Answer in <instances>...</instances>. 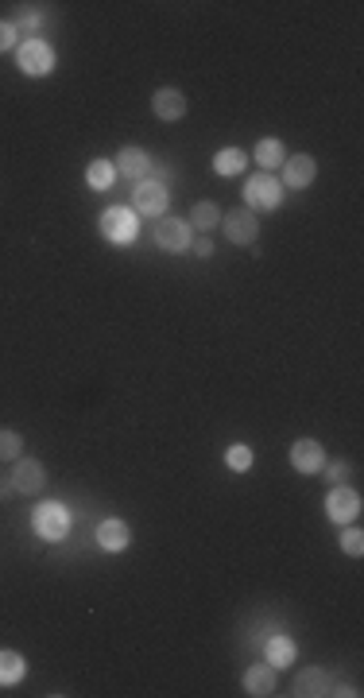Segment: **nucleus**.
I'll return each mask as SVG.
<instances>
[{
  "instance_id": "5701e85b",
  "label": "nucleus",
  "mask_w": 364,
  "mask_h": 698,
  "mask_svg": "<svg viewBox=\"0 0 364 698\" xmlns=\"http://www.w3.org/2000/svg\"><path fill=\"white\" fill-rule=\"evenodd\" d=\"M252 461H256V454H252V446H244V443H233L225 450V466H229L233 474H249Z\"/></svg>"
},
{
  "instance_id": "423d86ee",
  "label": "nucleus",
  "mask_w": 364,
  "mask_h": 698,
  "mask_svg": "<svg viewBox=\"0 0 364 698\" xmlns=\"http://www.w3.org/2000/svg\"><path fill=\"white\" fill-rule=\"evenodd\" d=\"M221 229H225V241H233V245H256V237H260V218H256L249 206H241V210L221 213Z\"/></svg>"
},
{
  "instance_id": "20e7f679",
  "label": "nucleus",
  "mask_w": 364,
  "mask_h": 698,
  "mask_svg": "<svg viewBox=\"0 0 364 698\" xmlns=\"http://www.w3.org/2000/svg\"><path fill=\"white\" fill-rule=\"evenodd\" d=\"M101 237L113 241V245H132L136 233H140V221H136V210L128 206H109L101 213Z\"/></svg>"
},
{
  "instance_id": "c756f323",
  "label": "nucleus",
  "mask_w": 364,
  "mask_h": 698,
  "mask_svg": "<svg viewBox=\"0 0 364 698\" xmlns=\"http://www.w3.org/2000/svg\"><path fill=\"white\" fill-rule=\"evenodd\" d=\"M8 493H16V489H12V477H0V501H4Z\"/></svg>"
},
{
  "instance_id": "4be33fe9",
  "label": "nucleus",
  "mask_w": 364,
  "mask_h": 698,
  "mask_svg": "<svg viewBox=\"0 0 364 698\" xmlns=\"http://www.w3.org/2000/svg\"><path fill=\"white\" fill-rule=\"evenodd\" d=\"M113 179H116L113 159H93V164L85 167V182H90L93 190H109V187H113Z\"/></svg>"
},
{
  "instance_id": "6ab92c4d",
  "label": "nucleus",
  "mask_w": 364,
  "mask_h": 698,
  "mask_svg": "<svg viewBox=\"0 0 364 698\" xmlns=\"http://www.w3.org/2000/svg\"><path fill=\"white\" fill-rule=\"evenodd\" d=\"M24 675H28V660L12 648H0V683L12 686V683L24 679Z\"/></svg>"
},
{
  "instance_id": "f3484780",
  "label": "nucleus",
  "mask_w": 364,
  "mask_h": 698,
  "mask_svg": "<svg viewBox=\"0 0 364 698\" xmlns=\"http://www.w3.org/2000/svg\"><path fill=\"white\" fill-rule=\"evenodd\" d=\"M252 159L256 164H260V171H267V175H272L275 167H283L287 164V148L280 144V140H260V144H256V152H252Z\"/></svg>"
},
{
  "instance_id": "1a4fd4ad",
  "label": "nucleus",
  "mask_w": 364,
  "mask_h": 698,
  "mask_svg": "<svg viewBox=\"0 0 364 698\" xmlns=\"http://www.w3.org/2000/svg\"><path fill=\"white\" fill-rule=\"evenodd\" d=\"M291 466L298 469V474H306V477L322 474L326 446L318 443V438H295V443H291Z\"/></svg>"
},
{
  "instance_id": "4468645a",
  "label": "nucleus",
  "mask_w": 364,
  "mask_h": 698,
  "mask_svg": "<svg viewBox=\"0 0 364 698\" xmlns=\"http://www.w3.org/2000/svg\"><path fill=\"white\" fill-rule=\"evenodd\" d=\"M241 686H244V691H249L252 698L275 694V668H272V663H252V668L241 675Z\"/></svg>"
},
{
  "instance_id": "7ed1b4c3",
  "label": "nucleus",
  "mask_w": 364,
  "mask_h": 698,
  "mask_svg": "<svg viewBox=\"0 0 364 698\" xmlns=\"http://www.w3.org/2000/svg\"><path fill=\"white\" fill-rule=\"evenodd\" d=\"M16 67L28 74V78H47L55 70V47L43 39H20L16 47Z\"/></svg>"
},
{
  "instance_id": "6e6552de",
  "label": "nucleus",
  "mask_w": 364,
  "mask_h": 698,
  "mask_svg": "<svg viewBox=\"0 0 364 698\" xmlns=\"http://www.w3.org/2000/svg\"><path fill=\"white\" fill-rule=\"evenodd\" d=\"M326 517L334 524H352L360 517V493L349 485H334L326 497Z\"/></svg>"
},
{
  "instance_id": "bb28decb",
  "label": "nucleus",
  "mask_w": 364,
  "mask_h": 698,
  "mask_svg": "<svg viewBox=\"0 0 364 698\" xmlns=\"http://www.w3.org/2000/svg\"><path fill=\"white\" fill-rule=\"evenodd\" d=\"M12 47H20V31H16L12 20H0V55L12 51Z\"/></svg>"
},
{
  "instance_id": "c85d7f7f",
  "label": "nucleus",
  "mask_w": 364,
  "mask_h": 698,
  "mask_svg": "<svg viewBox=\"0 0 364 698\" xmlns=\"http://www.w3.org/2000/svg\"><path fill=\"white\" fill-rule=\"evenodd\" d=\"M39 24H43L39 12H24V16H20V24H16V31H20V28H24V31H36Z\"/></svg>"
},
{
  "instance_id": "f03ea898",
  "label": "nucleus",
  "mask_w": 364,
  "mask_h": 698,
  "mask_svg": "<svg viewBox=\"0 0 364 698\" xmlns=\"http://www.w3.org/2000/svg\"><path fill=\"white\" fill-rule=\"evenodd\" d=\"M244 206H249L252 213L256 210H280L283 206V182L275 175H267V171H256V175H249V182H244Z\"/></svg>"
},
{
  "instance_id": "aec40b11",
  "label": "nucleus",
  "mask_w": 364,
  "mask_h": 698,
  "mask_svg": "<svg viewBox=\"0 0 364 698\" xmlns=\"http://www.w3.org/2000/svg\"><path fill=\"white\" fill-rule=\"evenodd\" d=\"M244 167H249V156H244L241 148H221V152L213 156V171H218V175H225V179L241 175Z\"/></svg>"
},
{
  "instance_id": "ddd939ff",
  "label": "nucleus",
  "mask_w": 364,
  "mask_h": 698,
  "mask_svg": "<svg viewBox=\"0 0 364 698\" xmlns=\"http://www.w3.org/2000/svg\"><path fill=\"white\" fill-rule=\"evenodd\" d=\"M113 167L121 171L124 179H147V171H152V156L144 152V148H136V144H128V148H121L116 152V159H113Z\"/></svg>"
},
{
  "instance_id": "2eb2a0df",
  "label": "nucleus",
  "mask_w": 364,
  "mask_h": 698,
  "mask_svg": "<svg viewBox=\"0 0 364 698\" xmlns=\"http://www.w3.org/2000/svg\"><path fill=\"white\" fill-rule=\"evenodd\" d=\"M98 543L105 547V551H124L128 543H132V528H128L124 520H116V517H109V520H101L98 524Z\"/></svg>"
},
{
  "instance_id": "cd10ccee",
  "label": "nucleus",
  "mask_w": 364,
  "mask_h": 698,
  "mask_svg": "<svg viewBox=\"0 0 364 698\" xmlns=\"http://www.w3.org/2000/svg\"><path fill=\"white\" fill-rule=\"evenodd\" d=\"M190 253H194L198 261H210V256H213V241L206 237V233H202V237H194V241H190Z\"/></svg>"
},
{
  "instance_id": "393cba45",
  "label": "nucleus",
  "mask_w": 364,
  "mask_h": 698,
  "mask_svg": "<svg viewBox=\"0 0 364 698\" xmlns=\"http://www.w3.org/2000/svg\"><path fill=\"white\" fill-rule=\"evenodd\" d=\"M341 551H345L349 558H360L364 555V532L360 528H345V532H341Z\"/></svg>"
},
{
  "instance_id": "9d476101",
  "label": "nucleus",
  "mask_w": 364,
  "mask_h": 698,
  "mask_svg": "<svg viewBox=\"0 0 364 698\" xmlns=\"http://www.w3.org/2000/svg\"><path fill=\"white\" fill-rule=\"evenodd\" d=\"M152 113L159 116V121L175 124V121H182V116L190 113V101H186V93H182V90H175V85H163V90L152 93Z\"/></svg>"
},
{
  "instance_id": "dca6fc26",
  "label": "nucleus",
  "mask_w": 364,
  "mask_h": 698,
  "mask_svg": "<svg viewBox=\"0 0 364 698\" xmlns=\"http://www.w3.org/2000/svg\"><path fill=\"white\" fill-rule=\"evenodd\" d=\"M295 694L298 698H318V694H329V675L322 668H306L298 671L295 679Z\"/></svg>"
},
{
  "instance_id": "a878e982",
  "label": "nucleus",
  "mask_w": 364,
  "mask_h": 698,
  "mask_svg": "<svg viewBox=\"0 0 364 698\" xmlns=\"http://www.w3.org/2000/svg\"><path fill=\"white\" fill-rule=\"evenodd\" d=\"M322 474H326V481L329 485H345V477H349V461H329L326 458V466H322Z\"/></svg>"
},
{
  "instance_id": "a211bd4d",
  "label": "nucleus",
  "mask_w": 364,
  "mask_h": 698,
  "mask_svg": "<svg viewBox=\"0 0 364 698\" xmlns=\"http://www.w3.org/2000/svg\"><path fill=\"white\" fill-rule=\"evenodd\" d=\"M295 652H298V648H295L291 637H272V640L264 644V660L272 663V668H280V671L295 663Z\"/></svg>"
},
{
  "instance_id": "f257e3e1",
  "label": "nucleus",
  "mask_w": 364,
  "mask_h": 698,
  "mask_svg": "<svg viewBox=\"0 0 364 698\" xmlns=\"http://www.w3.org/2000/svg\"><path fill=\"white\" fill-rule=\"evenodd\" d=\"M31 528L43 543H59L70 535V509L62 501H43L36 512H31Z\"/></svg>"
},
{
  "instance_id": "39448f33",
  "label": "nucleus",
  "mask_w": 364,
  "mask_h": 698,
  "mask_svg": "<svg viewBox=\"0 0 364 698\" xmlns=\"http://www.w3.org/2000/svg\"><path fill=\"white\" fill-rule=\"evenodd\" d=\"M170 206V195H167V182L159 179H140L132 190V210L136 213H147V218H163Z\"/></svg>"
},
{
  "instance_id": "0eeeda50",
  "label": "nucleus",
  "mask_w": 364,
  "mask_h": 698,
  "mask_svg": "<svg viewBox=\"0 0 364 698\" xmlns=\"http://www.w3.org/2000/svg\"><path fill=\"white\" fill-rule=\"evenodd\" d=\"M190 241H194V229H190V221L167 218V213L155 221V245H159L163 253H186Z\"/></svg>"
},
{
  "instance_id": "412c9836",
  "label": "nucleus",
  "mask_w": 364,
  "mask_h": 698,
  "mask_svg": "<svg viewBox=\"0 0 364 698\" xmlns=\"http://www.w3.org/2000/svg\"><path fill=\"white\" fill-rule=\"evenodd\" d=\"M218 225H221L218 202H194V206H190V229L210 233V229H218Z\"/></svg>"
},
{
  "instance_id": "9b49d317",
  "label": "nucleus",
  "mask_w": 364,
  "mask_h": 698,
  "mask_svg": "<svg viewBox=\"0 0 364 698\" xmlns=\"http://www.w3.org/2000/svg\"><path fill=\"white\" fill-rule=\"evenodd\" d=\"M8 477H12V489L24 493V497L43 493V485H47V469H43L39 458H16V469Z\"/></svg>"
},
{
  "instance_id": "f8f14e48",
  "label": "nucleus",
  "mask_w": 364,
  "mask_h": 698,
  "mask_svg": "<svg viewBox=\"0 0 364 698\" xmlns=\"http://www.w3.org/2000/svg\"><path fill=\"white\" fill-rule=\"evenodd\" d=\"M318 179V159L314 156H287L283 164V190H306Z\"/></svg>"
},
{
  "instance_id": "b1692460",
  "label": "nucleus",
  "mask_w": 364,
  "mask_h": 698,
  "mask_svg": "<svg viewBox=\"0 0 364 698\" xmlns=\"http://www.w3.org/2000/svg\"><path fill=\"white\" fill-rule=\"evenodd\" d=\"M20 454H24V438H20V431L0 427V461H16Z\"/></svg>"
}]
</instances>
